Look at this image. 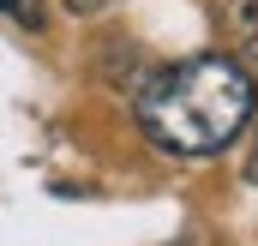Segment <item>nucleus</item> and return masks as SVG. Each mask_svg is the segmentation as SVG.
I'll return each mask as SVG.
<instances>
[{
    "mask_svg": "<svg viewBox=\"0 0 258 246\" xmlns=\"http://www.w3.org/2000/svg\"><path fill=\"white\" fill-rule=\"evenodd\" d=\"M0 12L18 18L24 30H42V24H48V6H42V0H0Z\"/></svg>",
    "mask_w": 258,
    "mask_h": 246,
    "instance_id": "3",
    "label": "nucleus"
},
{
    "mask_svg": "<svg viewBox=\"0 0 258 246\" xmlns=\"http://www.w3.org/2000/svg\"><path fill=\"white\" fill-rule=\"evenodd\" d=\"M258 108L252 72L228 54H192L180 66H162L144 96H138V126L150 144L168 156H210L234 144Z\"/></svg>",
    "mask_w": 258,
    "mask_h": 246,
    "instance_id": "1",
    "label": "nucleus"
},
{
    "mask_svg": "<svg viewBox=\"0 0 258 246\" xmlns=\"http://www.w3.org/2000/svg\"><path fill=\"white\" fill-rule=\"evenodd\" d=\"M222 36L246 66H258V0H222Z\"/></svg>",
    "mask_w": 258,
    "mask_h": 246,
    "instance_id": "2",
    "label": "nucleus"
},
{
    "mask_svg": "<svg viewBox=\"0 0 258 246\" xmlns=\"http://www.w3.org/2000/svg\"><path fill=\"white\" fill-rule=\"evenodd\" d=\"M72 6H84V12H90V6H96V0H72Z\"/></svg>",
    "mask_w": 258,
    "mask_h": 246,
    "instance_id": "4",
    "label": "nucleus"
},
{
    "mask_svg": "<svg viewBox=\"0 0 258 246\" xmlns=\"http://www.w3.org/2000/svg\"><path fill=\"white\" fill-rule=\"evenodd\" d=\"M252 180H258V150H252Z\"/></svg>",
    "mask_w": 258,
    "mask_h": 246,
    "instance_id": "5",
    "label": "nucleus"
}]
</instances>
